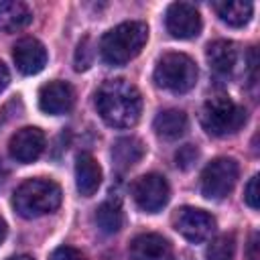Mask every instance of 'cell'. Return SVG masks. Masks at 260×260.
Listing matches in <instances>:
<instances>
[{
	"instance_id": "obj_1",
	"label": "cell",
	"mask_w": 260,
	"mask_h": 260,
	"mask_svg": "<svg viewBox=\"0 0 260 260\" xmlns=\"http://www.w3.org/2000/svg\"><path fill=\"white\" fill-rule=\"evenodd\" d=\"M95 108L108 126L130 128L140 118L142 95L126 79H108L95 93Z\"/></svg>"
},
{
	"instance_id": "obj_2",
	"label": "cell",
	"mask_w": 260,
	"mask_h": 260,
	"mask_svg": "<svg viewBox=\"0 0 260 260\" xmlns=\"http://www.w3.org/2000/svg\"><path fill=\"white\" fill-rule=\"evenodd\" d=\"M148 41V26L142 20H130L108 30L100 41L102 59L108 65H124L132 61Z\"/></svg>"
},
{
	"instance_id": "obj_3",
	"label": "cell",
	"mask_w": 260,
	"mask_h": 260,
	"mask_svg": "<svg viewBox=\"0 0 260 260\" xmlns=\"http://www.w3.org/2000/svg\"><path fill=\"white\" fill-rule=\"evenodd\" d=\"M61 205V187L49 179H26L12 195V207L24 219L41 217Z\"/></svg>"
},
{
	"instance_id": "obj_4",
	"label": "cell",
	"mask_w": 260,
	"mask_h": 260,
	"mask_svg": "<svg viewBox=\"0 0 260 260\" xmlns=\"http://www.w3.org/2000/svg\"><path fill=\"white\" fill-rule=\"evenodd\" d=\"M246 124V110L225 95L207 100L201 108V126L211 136L236 134Z\"/></svg>"
},
{
	"instance_id": "obj_5",
	"label": "cell",
	"mask_w": 260,
	"mask_h": 260,
	"mask_svg": "<svg viewBox=\"0 0 260 260\" xmlns=\"http://www.w3.org/2000/svg\"><path fill=\"white\" fill-rule=\"evenodd\" d=\"M154 81L173 93H185L197 83V65L185 53H167L154 67Z\"/></svg>"
},
{
	"instance_id": "obj_6",
	"label": "cell",
	"mask_w": 260,
	"mask_h": 260,
	"mask_svg": "<svg viewBox=\"0 0 260 260\" xmlns=\"http://www.w3.org/2000/svg\"><path fill=\"white\" fill-rule=\"evenodd\" d=\"M240 169L238 162L234 158L228 156H219L215 160H211L203 173H201V193L207 199L219 201L223 197H228L238 181Z\"/></svg>"
},
{
	"instance_id": "obj_7",
	"label": "cell",
	"mask_w": 260,
	"mask_h": 260,
	"mask_svg": "<svg viewBox=\"0 0 260 260\" xmlns=\"http://www.w3.org/2000/svg\"><path fill=\"white\" fill-rule=\"evenodd\" d=\"M132 197L136 201V205L146 211V213H156L160 211L171 197V189L169 183L162 175L158 173H148L142 175L134 181L132 185Z\"/></svg>"
},
{
	"instance_id": "obj_8",
	"label": "cell",
	"mask_w": 260,
	"mask_h": 260,
	"mask_svg": "<svg viewBox=\"0 0 260 260\" xmlns=\"http://www.w3.org/2000/svg\"><path fill=\"white\" fill-rule=\"evenodd\" d=\"M173 223H175V230L185 240H189L193 244L205 242L215 232L213 215L199 209V207H181V209H177V213L173 217Z\"/></svg>"
},
{
	"instance_id": "obj_9",
	"label": "cell",
	"mask_w": 260,
	"mask_h": 260,
	"mask_svg": "<svg viewBox=\"0 0 260 260\" xmlns=\"http://www.w3.org/2000/svg\"><path fill=\"white\" fill-rule=\"evenodd\" d=\"M167 30L175 39H193L201 32V14L189 2H175L167 8Z\"/></svg>"
},
{
	"instance_id": "obj_10",
	"label": "cell",
	"mask_w": 260,
	"mask_h": 260,
	"mask_svg": "<svg viewBox=\"0 0 260 260\" xmlns=\"http://www.w3.org/2000/svg\"><path fill=\"white\" fill-rule=\"evenodd\" d=\"M8 150H10V156L16 160V162H32L37 160L43 150H45V134L41 128L37 126H24L20 130H16L8 142Z\"/></svg>"
},
{
	"instance_id": "obj_11",
	"label": "cell",
	"mask_w": 260,
	"mask_h": 260,
	"mask_svg": "<svg viewBox=\"0 0 260 260\" xmlns=\"http://www.w3.org/2000/svg\"><path fill=\"white\" fill-rule=\"evenodd\" d=\"M12 59L22 75H37L47 65V49L41 41L32 37H24L14 45Z\"/></svg>"
},
{
	"instance_id": "obj_12",
	"label": "cell",
	"mask_w": 260,
	"mask_h": 260,
	"mask_svg": "<svg viewBox=\"0 0 260 260\" xmlns=\"http://www.w3.org/2000/svg\"><path fill=\"white\" fill-rule=\"evenodd\" d=\"M73 102H75L73 87L65 81H49L39 91V108L51 116L67 114L73 108Z\"/></svg>"
},
{
	"instance_id": "obj_13",
	"label": "cell",
	"mask_w": 260,
	"mask_h": 260,
	"mask_svg": "<svg viewBox=\"0 0 260 260\" xmlns=\"http://www.w3.org/2000/svg\"><path fill=\"white\" fill-rule=\"evenodd\" d=\"M130 260H173V248L160 234H140L130 242Z\"/></svg>"
},
{
	"instance_id": "obj_14",
	"label": "cell",
	"mask_w": 260,
	"mask_h": 260,
	"mask_svg": "<svg viewBox=\"0 0 260 260\" xmlns=\"http://www.w3.org/2000/svg\"><path fill=\"white\" fill-rule=\"evenodd\" d=\"M75 183L83 197H91L102 185V169L89 152H81L75 158Z\"/></svg>"
},
{
	"instance_id": "obj_15",
	"label": "cell",
	"mask_w": 260,
	"mask_h": 260,
	"mask_svg": "<svg viewBox=\"0 0 260 260\" xmlns=\"http://www.w3.org/2000/svg\"><path fill=\"white\" fill-rule=\"evenodd\" d=\"M205 57H207V63H209L213 73L230 75L234 71V67H236V61H238V49H236V45L232 41L217 39V41L207 45Z\"/></svg>"
},
{
	"instance_id": "obj_16",
	"label": "cell",
	"mask_w": 260,
	"mask_h": 260,
	"mask_svg": "<svg viewBox=\"0 0 260 260\" xmlns=\"http://www.w3.org/2000/svg\"><path fill=\"white\" fill-rule=\"evenodd\" d=\"M152 126H154V132H156L158 138H162V140H177V138H181L187 132L189 120H187V114L183 110L169 108V110H162V112L156 114Z\"/></svg>"
},
{
	"instance_id": "obj_17",
	"label": "cell",
	"mask_w": 260,
	"mask_h": 260,
	"mask_svg": "<svg viewBox=\"0 0 260 260\" xmlns=\"http://www.w3.org/2000/svg\"><path fill=\"white\" fill-rule=\"evenodd\" d=\"M32 12L24 2L18 0H4L0 2V30L2 32H16L30 24Z\"/></svg>"
},
{
	"instance_id": "obj_18",
	"label": "cell",
	"mask_w": 260,
	"mask_h": 260,
	"mask_svg": "<svg viewBox=\"0 0 260 260\" xmlns=\"http://www.w3.org/2000/svg\"><path fill=\"white\" fill-rule=\"evenodd\" d=\"M142 156H144V144L136 136H122L112 146V158L120 171L134 167Z\"/></svg>"
},
{
	"instance_id": "obj_19",
	"label": "cell",
	"mask_w": 260,
	"mask_h": 260,
	"mask_svg": "<svg viewBox=\"0 0 260 260\" xmlns=\"http://www.w3.org/2000/svg\"><path fill=\"white\" fill-rule=\"evenodd\" d=\"M217 16L230 24V26H244L254 12L252 2H244V0H225V2H215L213 4Z\"/></svg>"
},
{
	"instance_id": "obj_20",
	"label": "cell",
	"mask_w": 260,
	"mask_h": 260,
	"mask_svg": "<svg viewBox=\"0 0 260 260\" xmlns=\"http://www.w3.org/2000/svg\"><path fill=\"white\" fill-rule=\"evenodd\" d=\"M95 223L104 234H116L124 225V211L118 201H104L95 209Z\"/></svg>"
},
{
	"instance_id": "obj_21",
	"label": "cell",
	"mask_w": 260,
	"mask_h": 260,
	"mask_svg": "<svg viewBox=\"0 0 260 260\" xmlns=\"http://www.w3.org/2000/svg\"><path fill=\"white\" fill-rule=\"evenodd\" d=\"M236 254V238L234 234H221L213 238L205 250L207 260H234Z\"/></svg>"
},
{
	"instance_id": "obj_22",
	"label": "cell",
	"mask_w": 260,
	"mask_h": 260,
	"mask_svg": "<svg viewBox=\"0 0 260 260\" xmlns=\"http://www.w3.org/2000/svg\"><path fill=\"white\" fill-rule=\"evenodd\" d=\"M91 61H93L91 39H89V37H85L83 41H79L77 51H75V69H77V71H85V69H89Z\"/></svg>"
},
{
	"instance_id": "obj_23",
	"label": "cell",
	"mask_w": 260,
	"mask_h": 260,
	"mask_svg": "<svg viewBox=\"0 0 260 260\" xmlns=\"http://www.w3.org/2000/svg\"><path fill=\"white\" fill-rule=\"evenodd\" d=\"M197 158H199V150H197V146H193V144H185V146H181V148L175 152V162H177V167L183 169V171L191 169V167L197 162Z\"/></svg>"
},
{
	"instance_id": "obj_24",
	"label": "cell",
	"mask_w": 260,
	"mask_h": 260,
	"mask_svg": "<svg viewBox=\"0 0 260 260\" xmlns=\"http://www.w3.org/2000/svg\"><path fill=\"white\" fill-rule=\"evenodd\" d=\"M244 201L252 207V209H258L260 205V191H258V175H252V179L248 181L246 189H244Z\"/></svg>"
},
{
	"instance_id": "obj_25",
	"label": "cell",
	"mask_w": 260,
	"mask_h": 260,
	"mask_svg": "<svg viewBox=\"0 0 260 260\" xmlns=\"http://www.w3.org/2000/svg\"><path fill=\"white\" fill-rule=\"evenodd\" d=\"M51 260H87L85 254H81L77 248H71V246H61L53 252Z\"/></svg>"
},
{
	"instance_id": "obj_26",
	"label": "cell",
	"mask_w": 260,
	"mask_h": 260,
	"mask_svg": "<svg viewBox=\"0 0 260 260\" xmlns=\"http://www.w3.org/2000/svg\"><path fill=\"white\" fill-rule=\"evenodd\" d=\"M246 256H248V260H260V256H258V232L252 234V238H250V242H248V252H246Z\"/></svg>"
},
{
	"instance_id": "obj_27",
	"label": "cell",
	"mask_w": 260,
	"mask_h": 260,
	"mask_svg": "<svg viewBox=\"0 0 260 260\" xmlns=\"http://www.w3.org/2000/svg\"><path fill=\"white\" fill-rule=\"evenodd\" d=\"M10 83V73H8V69H6V65L0 61V91L6 87Z\"/></svg>"
},
{
	"instance_id": "obj_28",
	"label": "cell",
	"mask_w": 260,
	"mask_h": 260,
	"mask_svg": "<svg viewBox=\"0 0 260 260\" xmlns=\"http://www.w3.org/2000/svg\"><path fill=\"white\" fill-rule=\"evenodd\" d=\"M6 232H8V228H6L4 219L0 217V244H2V242H4V238H6Z\"/></svg>"
},
{
	"instance_id": "obj_29",
	"label": "cell",
	"mask_w": 260,
	"mask_h": 260,
	"mask_svg": "<svg viewBox=\"0 0 260 260\" xmlns=\"http://www.w3.org/2000/svg\"><path fill=\"white\" fill-rule=\"evenodd\" d=\"M8 260H32L30 256H26V254H18V256H10Z\"/></svg>"
}]
</instances>
